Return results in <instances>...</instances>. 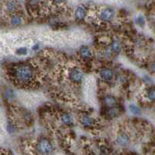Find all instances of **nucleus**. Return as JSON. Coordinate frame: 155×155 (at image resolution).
<instances>
[{"label":"nucleus","instance_id":"obj_1","mask_svg":"<svg viewBox=\"0 0 155 155\" xmlns=\"http://www.w3.org/2000/svg\"><path fill=\"white\" fill-rule=\"evenodd\" d=\"M13 80L22 86H29L35 80L36 72L30 63H20L9 71Z\"/></svg>","mask_w":155,"mask_h":155},{"label":"nucleus","instance_id":"obj_2","mask_svg":"<svg viewBox=\"0 0 155 155\" xmlns=\"http://www.w3.org/2000/svg\"><path fill=\"white\" fill-rule=\"evenodd\" d=\"M36 153L38 155H53L55 147L51 142L47 138H41L37 143Z\"/></svg>","mask_w":155,"mask_h":155},{"label":"nucleus","instance_id":"obj_3","mask_svg":"<svg viewBox=\"0 0 155 155\" xmlns=\"http://www.w3.org/2000/svg\"><path fill=\"white\" fill-rule=\"evenodd\" d=\"M115 17V11L112 8H104L100 12L99 18L102 21H111Z\"/></svg>","mask_w":155,"mask_h":155},{"label":"nucleus","instance_id":"obj_4","mask_svg":"<svg viewBox=\"0 0 155 155\" xmlns=\"http://www.w3.org/2000/svg\"><path fill=\"white\" fill-rule=\"evenodd\" d=\"M69 78L72 82L75 83H79L83 80V74L82 71L78 70V69H73L71 70L70 73H69Z\"/></svg>","mask_w":155,"mask_h":155},{"label":"nucleus","instance_id":"obj_5","mask_svg":"<svg viewBox=\"0 0 155 155\" xmlns=\"http://www.w3.org/2000/svg\"><path fill=\"white\" fill-rule=\"evenodd\" d=\"M80 123L82 124L83 126L87 128H90L93 126H95L96 121L94 118L89 115H83L82 116L80 117Z\"/></svg>","mask_w":155,"mask_h":155},{"label":"nucleus","instance_id":"obj_6","mask_svg":"<svg viewBox=\"0 0 155 155\" xmlns=\"http://www.w3.org/2000/svg\"><path fill=\"white\" fill-rule=\"evenodd\" d=\"M116 142L119 146L126 147L129 146V144L130 143V138L125 133H121L119 136H117Z\"/></svg>","mask_w":155,"mask_h":155},{"label":"nucleus","instance_id":"obj_7","mask_svg":"<svg viewBox=\"0 0 155 155\" xmlns=\"http://www.w3.org/2000/svg\"><path fill=\"white\" fill-rule=\"evenodd\" d=\"M103 104L108 108H115L116 106L117 100L113 96L108 95V96H106L103 98Z\"/></svg>","mask_w":155,"mask_h":155},{"label":"nucleus","instance_id":"obj_8","mask_svg":"<svg viewBox=\"0 0 155 155\" xmlns=\"http://www.w3.org/2000/svg\"><path fill=\"white\" fill-rule=\"evenodd\" d=\"M87 10L85 9L84 6H78L75 10L74 16L77 20H82L87 17Z\"/></svg>","mask_w":155,"mask_h":155},{"label":"nucleus","instance_id":"obj_9","mask_svg":"<svg viewBox=\"0 0 155 155\" xmlns=\"http://www.w3.org/2000/svg\"><path fill=\"white\" fill-rule=\"evenodd\" d=\"M100 76H101V77L104 80L110 81V80H112V78H113V72H112L111 69H103V70H101V72H100Z\"/></svg>","mask_w":155,"mask_h":155},{"label":"nucleus","instance_id":"obj_10","mask_svg":"<svg viewBox=\"0 0 155 155\" xmlns=\"http://www.w3.org/2000/svg\"><path fill=\"white\" fill-rule=\"evenodd\" d=\"M80 56L84 58H89L92 56L91 51L86 46L82 47V48L80 49Z\"/></svg>","mask_w":155,"mask_h":155},{"label":"nucleus","instance_id":"obj_11","mask_svg":"<svg viewBox=\"0 0 155 155\" xmlns=\"http://www.w3.org/2000/svg\"><path fill=\"white\" fill-rule=\"evenodd\" d=\"M121 43L117 40H115L111 43V51L114 53H119L121 51Z\"/></svg>","mask_w":155,"mask_h":155},{"label":"nucleus","instance_id":"obj_12","mask_svg":"<svg viewBox=\"0 0 155 155\" xmlns=\"http://www.w3.org/2000/svg\"><path fill=\"white\" fill-rule=\"evenodd\" d=\"M61 121L63 124L65 125H70L73 123V118L70 115L67 114V113H63L60 117Z\"/></svg>","mask_w":155,"mask_h":155},{"label":"nucleus","instance_id":"obj_13","mask_svg":"<svg viewBox=\"0 0 155 155\" xmlns=\"http://www.w3.org/2000/svg\"><path fill=\"white\" fill-rule=\"evenodd\" d=\"M22 22H23V18H22L21 16H19L18 14L13 15L11 18V24L14 25V26L21 24Z\"/></svg>","mask_w":155,"mask_h":155},{"label":"nucleus","instance_id":"obj_14","mask_svg":"<svg viewBox=\"0 0 155 155\" xmlns=\"http://www.w3.org/2000/svg\"><path fill=\"white\" fill-rule=\"evenodd\" d=\"M107 115L110 118H115V117L118 116L119 115V110L117 108H108L106 112Z\"/></svg>","mask_w":155,"mask_h":155},{"label":"nucleus","instance_id":"obj_15","mask_svg":"<svg viewBox=\"0 0 155 155\" xmlns=\"http://www.w3.org/2000/svg\"><path fill=\"white\" fill-rule=\"evenodd\" d=\"M7 130L10 133H14L17 130V126L12 122H9L7 124Z\"/></svg>","mask_w":155,"mask_h":155},{"label":"nucleus","instance_id":"obj_16","mask_svg":"<svg viewBox=\"0 0 155 155\" xmlns=\"http://www.w3.org/2000/svg\"><path fill=\"white\" fill-rule=\"evenodd\" d=\"M129 111H130L133 114L138 115L140 113V108H139L137 106H136V105H134V104H130V105L129 106Z\"/></svg>","mask_w":155,"mask_h":155},{"label":"nucleus","instance_id":"obj_17","mask_svg":"<svg viewBox=\"0 0 155 155\" xmlns=\"http://www.w3.org/2000/svg\"><path fill=\"white\" fill-rule=\"evenodd\" d=\"M147 98L150 101H155V89L152 88L147 91Z\"/></svg>","mask_w":155,"mask_h":155},{"label":"nucleus","instance_id":"obj_18","mask_svg":"<svg viewBox=\"0 0 155 155\" xmlns=\"http://www.w3.org/2000/svg\"><path fill=\"white\" fill-rule=\"evenodd\" d=\"M7 10L10 11V12H13L15 10H16V5H15V3L13 2H9L7 3Z\"/></svg>","mask_w":155,"mask_h":155},{"label":"nucleus","instance_id":"obj_19","mask_svg":"<svg viewBox=\"0 0 155 155\" xmlns=\"http://www.w3.org/2000/svg\"><path fill=\"white\" fill-rule=\"evenodd\" d=\"M16 53L17 55H26L27 53V49L26 48H20V49H17Z\"/></svg>","mask_w":155,"mask_h":155},{"label":"nucleus","instance_id":"obj_20","mask_svg":"<svg viewBox=\"0 0 155 155\" xmlns=\"http://www.w3.org/2000/svg\"><path fill=\"white\" fill-rule=\"evenodd\" d=\"M13 96V91L10 89H8L6 91V97L7 98H11Z\"/></svg>","mask_w":155,"mask_h":155},{"label":"nucleus","instance_id":"obj_21","mask_svg":"<svg viewBox=\"0 0 155 155\" xmlns=\"http://www.w3.org/2000/svg\"><path fill=\"white\" fill-rule=\"evenodd\" d=\"M136 22L139 25H143L144 24H145V20H144V19H143L142 17H138V18L136 19Z\"/></svg>","mask_w":155,"mask_h":155},{"label":"nucleus","instance_id":"obj_22","mask_svg":"<svg viewBox=\"0 0 155 155\" xmlns=\"http://www.w3.org/2000/svg\"><path fill=\"white\" fill-rule=\"evenodd\" d=\"M38 47H39L38 44H36V45H35V46L33 47V49H34V50H37V49H38Z\"/></svg>","mask_w":155,"mask_h":155}]
</instances>
